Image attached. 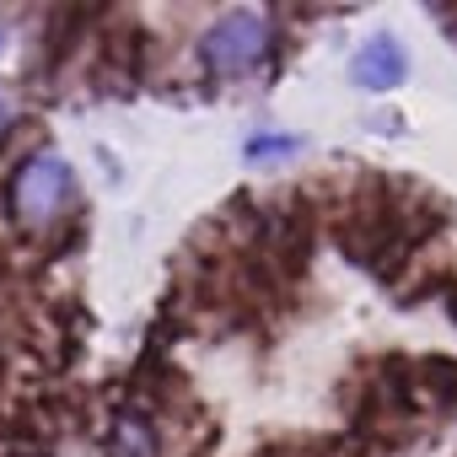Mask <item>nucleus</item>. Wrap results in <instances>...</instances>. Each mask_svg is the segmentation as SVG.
<instances>
[{"instance_id":"423d86ee","label":"nucleus","mask_w":457,"mask_h":457,"mask_svg":"<svg viewBox=\"0 0 457 457\" xmlns=\"http://www.w3.org/2000/svg\"><path fill=\"white\" fill-rule=\"evenodd\" d=\"M12 124H17V108H12V97H6V92H0V140L12 135Z\"/></svg>"},{"instance_id":"f257e3e1","label":"nucleus","mask_w":457,"mask_h":457,"mask_svg":"<svg viewBox=\"0 0 457 457\" xmlns=\"http://www.w3.org/2000/svg\"><path fill=\"white\" fill-rule=\"evenodd\" d=\"M270 44H275V28H270L264 12H226V17H215V22L204 28L199 60H204L210 76L237 81V76H248V71L264 65Z\"/></svg>"},{"instance_id":"20e7f679","label":"nucleus","mask_w":457,"mask_h":457,"mask_svg":"<svg viewBox=\"0 0 457 457\" xmlns=\"http://www.w3.org/2000/svg\"><path fill=\"white\" fill-rule=\"evenodd\" d=\"M108 457H156V430L140 409H124L108 436Z\"/></svg>"},{"instance_id":"7ed1b4c3","label":"nucleus","mask_w":457,"mask_h":457,"mask_svg":"<svg viewBox=\"0 0 457 457\" xmlns=\"http://www.w3.org/2000/svg\"><path fill=\"white\" fill-rule=\"evenodd\" d=\"M403 76H409V54H403V44H398L393 33L366 38V44L355 49V60H350V81H355L361 92H393Z\"/></svg>"},{"instance_id":"f03ea898","label":"nucleus","mask_w":457,"mask_h":457,"mask_svg":"<svg viewBox=\"0 0 457 457\" xmlns=\"http://www.w3.org/2000/svg\"><path fill=\"white\" fill-rule=\"evenodd\" d=\"M71 199H76V183H71L65 156H54V151H38L12 172V215L28 232H49L71 210Z\"/></svg>"},{"instance_id":"39448f33","label":"nucleus","mask_w":457,"mask_h":457,"mask_svg":"<svg viewBox=\"0 0 457 457\" xmlns=\"http://www.w3.org/2000/svg\"><path fill=\"white\" fill-rule=\"evenodd\" d=\"M296 135H253L248 140V162H280V156H296Z\"/></svg>"}]
</instances>
